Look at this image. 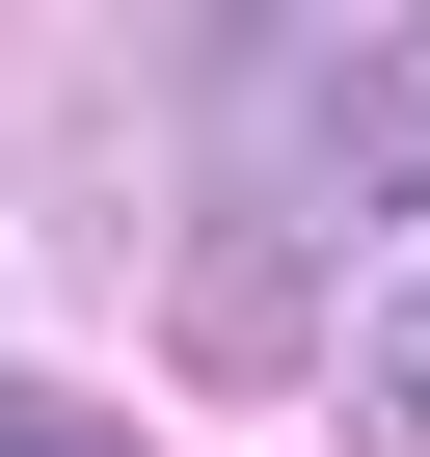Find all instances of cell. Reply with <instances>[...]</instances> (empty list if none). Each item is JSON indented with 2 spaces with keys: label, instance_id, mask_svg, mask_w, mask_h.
Returning <instances> with one entry per match:
<instances>
[{
  "label": "cell",
  "instance_id": "obj_3",
  "mask_svg": "<svg viewBox=\"0 0 430 457\" xmlns=\"http://www.w3.org/2000/svg\"><path fill=\"white\" fill-rule=\"evenodd\" d=\"M0 457H135L108 403H54V377H0Z\"/></svg>",
  "mask_w": 430,
  "mask_h": 457
},
{
  "label": "cell",
  "instance_id": "obj_2",
  "mask_svg": "<svg viewBox=\"0 0 430 457\" xmlns=\"http://www.w3.org/2000/svg\"><path fill=\"white\" fill-rule=\"evenodd\" d=\"M350 403H376V457H430V243L350 270Z\"/></svg>",
  "mask_w": 430,
  "mask_h": 457
},
{
  "label": "cell",
  "instance_id": "obj_1",
  "mask_svg": "<svg viewBox=\"0 0 430 457\" xmlns=\"http://www.w3.org/2000/svg\"><path fill=\"white\" fill-rule=\"evenodd\" d=\"M161 350H188V377H323V350H350V323H323V215H215L188 296H161Z\"/></svg>",
  "mask_w": 430,
  "mask_h": 457
}]
</instances>
